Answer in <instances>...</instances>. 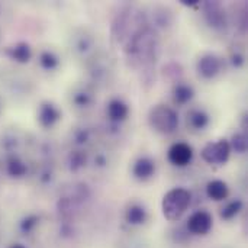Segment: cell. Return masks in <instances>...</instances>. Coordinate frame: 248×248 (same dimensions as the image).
Listing matches in <instances>:
<instances>
[{
    "label": "cell",
    "mask_w": 248,
    "mask_h": 248,
    "mask_svg": "<svg viewBox=\"0 0 248 248\" xmlns=\"http://www.w3.org/2000/svg\"><path fill=\"white\" fill-rule=\"evenodd\" d=\"M147 219V212L144 211L142 206L140 205H132L128 211H126V221L131 225H140L144 224Z\"/></svg>",
    "instance_id": "cell-13"
},
{
    "label": "cell",
    "mask_w": 248,
    "mask_h": 248,
    "mask_svg": "<svg viewBox=\"0 0 248 248\" xmlns=\"http://www.w3.org/2000/svg\"><path fill=\"white\" fill-rule=\"evenodd\" d=\"M190 205V193L186 189H173L163 199V214L164 217L174 222L182 218Z\"/></svg>",
    "instance_id": "cell-1"
},
{
    "label": "cell",
    "mask_w": 248,
    "mask_h": 248,
    "mask_svg": "<svg viewBox=\"0 0 248 248\" xmlns=\"http://www.w3.org/2000/svg\"><path fill=\"white\" fill-rule=\"evenodd\" d=\"M234 148L238 151V153H244L246 148H247V141H246V137L244 135H235L234 137Z\"/></svg>",
    "instance_id": "cell-21"
},
{
    "label": "cell",
    "mask_w": 248,
    "mask_h": 248,
    "mask_svg": "<svg viewBox=\"0 0 248 248\" xmlns=\"http://www.w3.org/2000/svg\"><path fill=\"white\" fill-rule=\"evenodd\" d=\"M90 100H92V94H89L87 92H80V93L74 94V102L78 106H86L90 103Z\"/></svg>",
    "instance_id": "cell-20"
},
{
    "label": "cell",
    "mask_w": 248,
    "mask_h": 248,
    "mask_svg": "<svg viewBox=\"0 0 248 248\" xmlns=\"http://www.w3.org/2000/svg\"><path fill=\"white\" fill-rule=\"evenodd\" d=\"M7 248H26L25 246H22V244H12V246H9Z\"/></svg>",
    "instance_id": "cell-22"
},
{
    "label": "cell",
    "mask_w": 248,
    "mask_h": 248,
    "mask_svg": "<svg viewBox=\"0 0 248 248\" xmlns=\"http://www.w3.org/2000/svg\"><path fill=\"white\" fill-rule=\"evenodd\" d=\"M38 224H39V218L36 215H28L19 222V231H20L22 235L29 237V235H32L35 232Z\"/></svg>",
    "instance_id": "cell-15"
},
{
    "label": "cell",
    "mask_w": 248,
    "mask_h": 248,
    "mask_svg": "<svg viewBox=\"0 0 248 248\" xmlns=\"http://www.w3.org/2000/svg\"><path fill=\"white\" fill-rule=\"evenodd\" d=\"M39 64H41L45 70H52L54 67H57L58 60H57V57H55L52 52L45 51V52H42L41 57H39Z\"/></svg>",
    "instance_id": "cell-19"
},
{
    "label": "cell",
    "mask_w": 248,
    "mask_h": 248,
    "mask_svg": "<svg viewBox=\"0 0 248 248\" xmlns=\"http://www.w3.org/2000/svg\"><path fill=\"white\" fill-rule=\"evenodd\" d=\"M212 228V217L205 211L195 212L187 221V230L193 235H205Z\"/></svg>",
    "instance_id": "cell-4"
},
{
    "label": "cell",
    "mask_w": 248,
    "mask_h": 248,
    "mask_svg": "<svg viewBox=\"0 0 248 248\" xmlns=\"http://www.w3.org/2000/svg\"><path fill=\"white\" fill-rule=\"evenodd\" d=\"M192 96H193V90H192L189 86H186V84H179V86L174 89V99H176V102H179V103H186V102H189V100L192 99Z\"/></svg>",
    "instance_id": "cell-17"
},
{
    "label": "cell",
    "mask_w": 248,
    "mask_h": 248,
    "mask_svg": "<svg viewBox=\"0 0 248 248\" xmlns=\"http://www.w3.org/2000/svg\"><path fill=\"white\" fill-rule=\"evenodd\" d=\"M219 68H221V62L215 55H205L203 58H201V61L198 64L199 73L206 78L217 76L219 73Z\"/></svg>",
    "instance_id": "cell-9"
},
{
    "label": "cell",
    "mask_w": 248,
    "mask_h": 248,
    "mask_svg": "<svg viewBox=\"0 0 248 248\" xmlns=\"http://www.w3.org/2000/svg\"><path fill=\"white\" fill-rule=\"evenodd\" d=\"M192 148L185 144V142H179V144H174L170 151H169V160L174 164V166H186L189 164V161L192 160Z\"/></svg>",
    "instance_id": "cell-6"
},
{
    "label": "cell",
    "mask_w": 248,
    "mask_h": 248,
    "mask_svg": "<svg viewBox=\"0 0 248 248\" xmlns=\"http://www.w3.org/2000/svg\"><path fill=\"white\" fill-rule=\"evenodd\" d=\"M241 206H243V203H241L240 201H234V202L228 203V205L222 209L221 217H222L224 219H231V218H234V217L241 211Z\"/></svg>",
    "instance_id": "cell-18"
},
{
    "label": "cell",
    "mask_w": 248,
    "mask_h": 248,
    "mask_svg": "<svg viewBox=\"0 0 248 248\" xmlns=\"http://www.w3.org/2000/svg\"><path fill=\"white\" fill-rule=\"evenodd\" d=\"M6 54L10 60L16 61V62H28L32 57V51H31V46L25 42H17L12 46H9L6 49Z\"/></svg>",
    "instance_id": "cell-8"
},
{
    "label": "cell",
    "mask_w": 248,
    "mask_h": 248,
    "mask_svg": "<svg viewBox=\"0 0 248 248\" xmlns=\"http://www.w3.org/2000/svg\"><path fill=\"white\" fill-rule=\"evenodd\" d=\"M206 16H208V20L211 25L214 26H222L224 23V13L219 7V4L217 3H209L206 6Z\"/></svg>",
    "instance_id": "cell-14"
},
{
    "label": "cell",
    "mask_w": 248,
    "mask_h": 248,
    "mask_svg": "<svg viewBox=\"0 0 248 248\" xmlns=\"http://www.w3.org/2000/svg\"><path fill=\"white\" fill-rule=\"evenodd\" d=\"M106 112L112 121H124L128 115V106L121 100H112Z\"/></svg>",
    "instance_id": "cell-12"
},
{
    "label": "cell",
    "mask_w": 248,
    "mask_h": 248,
    "mask_svg": "<svg viewBox=\"0 0 248 248\" xmlns=\"http://www.w3.org/2000/svg\"><path fill=\"white\" fill-rule=\"evenodd\" d=\"M151 126L161 134H171L179 124L177 113L169 106H155L150 113Z\"/></svg>",
    "instance_id": "cell-2"
},
{
    "label": "cell",
    "mask_w": 248,
    "mask_h": 248,
    "mask_svg": "<svg viewBox=\"0 0 248 248\" xmlns=\"http://www.w3.org/2000/svg\"><path fill=\"white\" fill-rule=\"evenodd\" d=\"M58 118H60V112H58V109L54 105L42 103L39 106V109H38V122L42 126L48 128V126L54 125L58 121Z\"/></svg>",
    "instance_id": "cell-7"
},
{
    "label": "cell",
    "mask_w": 248,
    "mask_h": 248,
    "mask_svg": "<svg viewBox=\"0 0 248 248\" xmlns=\"http://www.w3.org/2000/svg\"><path fill=\"white\" fill-rule=\"evenodd\" d=\"M154 173V163L148 158H141L137 161L135 167H134V174L135 177L141 179V180H145V179H150Z\"/></svg>",
    "instance_id": "cell-10"
},
{
    "label": "cell",
    "mask_w": 248,
    "mask_h": 248,
    "mask_svg": "<svg viewBox=\"0 0 248 248\" xmlns=\"http://www.w3.org/2000/svg\"><path fill=\"white\" fill-rule=\"evenodd\" d=\"M208 196L214 201H224L228 196V187L221 180H214L208 185Z\"/></svg>",
    "instance_id": "cell-11"
},
{
    "label": "cell",
    "mask_w": 248,
    "mask_h": 248,
    "mask_svg": "<svg viewBox=\"0 0 248 248\" xmlns=\"http://www.w3.org/2000/svg\"><path fill=\"white\" fill-rule=\"evenodd\" d=\"M206 124H208V116L201 110H192L187 115V125H190L193 129H203Z\"/></svg>",
    "instance_id": "cell-16"
},
{
    "label": "cell",
    "mask_w": 248,
    "mask_h": 248,
    "mask_svg": "<svg viewBox=\"0 0 248 248\" xmlns=\"http://www.w3.org/2000/svg\"><path fill=\"white\" fill-rule=\"evenodd\" d=\"M230 153H231L230 144L225 140H221L218 142L208 144L202 151V157L209 164H224V163H227Z\"/></svg>",
    "instance_id": "cell-3"
},
{
    "label": "cell",
    "mask_w": 248,
    "mask_h": 248,
    "mask_svg": "<svg viewBox=\"0 0 248 248\" xmlns=\"http://www.w3.org/2000/svg\"><path fill=\"white\" fill-rule=\"evenodd\" d=\"M3 169L4 173L12 179H22L28 174V166L17 154L4 155Z\"/></svg>",
    "instance_id": "cell-5"
}]
</instances>
